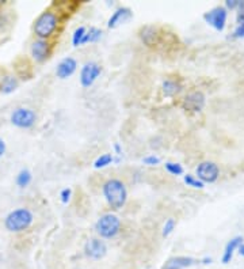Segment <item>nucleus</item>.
Instances as JSON below:
<instances>
[{
    "label": "nucleus",
    "mask_w": 244,
    "mask_h": 269,
    "mask_svg": "<svg viewBox=\"0 0 244 269\" xmlns=\"http://www.w3.org/2000/svg\"><path fill=\"white\" fill-rule=\"evenodd\" d=\"M71 196H72V191H71L69 188H65V189H62L61 193H60V197H61V201L64 204H68V203H69Z\"/></svg>",
    "instance_id": "bb28decb"
},
{
    "label": "nucleus",
    "mask_w": 244,
    "mask_h": 269,
    "mask_svg": "<svg viewBox=\"0 0 244 269\" xmlns=\"http://www.w3.org/2000/svg\"><path fill=\"white\" fill-rule=\"evenodd\" d=\"M78 68V63L74 57H65L62 58L61 62L57 64L56 68V75L60 79H68L69 76L75 74V71Z\"/></svg>",
    "instance_id": "f8f14e48"
},
{
    "label": "nucleus",
    "mask_w": 244,
    "mask_h": 269,
    "mask_svg": "<svg viewBox=\"0 0 244 269\" xmlns=\"http://www.w3.org/2000/svg\"><path fill=\"white\" fill-rule=\"evenodd\" d=\"M31 181H33V174H31L29 169H22L18 171L17 177H15V184L21 189H25V188L29 187Z\"/></svg>",
    "instance_id": "f3484780"
},
{
    "label": "nucleus",
    "mask_w": 244,
    "mask_h": 269,
    "mask_svg": "<svg viewBox=\"0 0 244 269\" xmlns=\"http://www.w3.org/2000/svg\"><path fill=\"white\" fill-rule=\"evenodd\" d=\"M237 23L244 25V2L239 3V13H237Z\"/></svg>",
    "instance_id": "c85d7f7f"
},
{
    "label": "nucleus",
    "mask_w": 244,
    "mask_h": 269,
    "mask_svg": "<svg viewBox=\"0 0 244 269\" xmlns=\"http://www.w3.org/2000/svg\"><path fill=\"white\" fill-rule=\"evenodd\" d=\"M183 181H185V184H186L187 187L195 188V189H202L203 188L202 181H199L198 178L195 177V175H191V174H186V175L183 177Z\"/></svg>",
    "instance_id": "4be33fe9"
},
{
    "label": "nucleus",
    "mask_w": 244,
    "mask_h": 269,
    "mask_svg": "<svg viewBox=\"0 0 244 269\" xmlns=\"http://www.w3.org/2000/svg\"><path fill=\"white\" fill-rule=\"evenodd\" d=\"M102 30L98 29V27H90V29L86 32V36H84L83 41H82V45L84 44H88V42H96L99 41L102 38Z\"/></svg>",
    "instance_id": "aec40b11"
},
{
    "label": "nucleus",
    "mask_w": 244,
    "mask_h": 269,
    "mask_svg": "<svg viewBox=\"0 0 244 269\" xmlns=\"http://www.w3.org/2000/svg\"><path fill=\"white\" fill-rule=\"evenodd\" d=\"M34 222L33 212L29 208L19 207L10 211L5 218V227L7 231L18 234L29 230Z\"/></svg>",
    "instance_id": "f257e3e1"
},
{
    "label": "nucleus",
    "mask_w": 244,
    "mask_h": 269,
    "mask_svg": "<svg viewBox=\"0 0 244 269\" xmlns=\"http://www.w3.org/2000/svg\"><path fill=\"white\" fill-rule=\"evenodd\" d=\"M243 242V238L241 236H236V238H232L229 242L227 244L225 249H224L223 253V262L224 264H228V262H231L232 257H233V253L237 248H239L240 245Z\"/></svg>",
    "instance_id": "dca6fc26"
},
{
    "label": "nucleus",
    "mask_w": 244,
    "mask_h": 269,
    "mask_svg": "<svg viewBox=\"0 0 244 269\" xmlns=\"http://www.w3.org/2000/svg\"><path fill=\"white\" fill-rule=\"evenodd\" d=\"M195 173H197V178L199 181H202L203 184H212L217 181L220 175V169L215 162H202L197 166Z\"/></svg>",
    "instance_id": "423d86ee"
},
{
    "label": "nucleus",
    "mask_w": 244,
    "mask_h": 269,
    "mask_svg": "<svg viewBox=\"0 0 244 269\" xmlns=\"http://www.w3.org/2000/svg\"><path fill=\"white\" fill-rule=\"evenodd\" d=\"M179 92H181V84L178 82L168 79V80L163 83V94L166 97H174Z\"/></svg>",
    "instance_id": "a211bd4d"
},
{
    "label": "nucleus",
    "mask_w": 244,
    "mask_h": 269,
    "mask_svg": "<svg viewBox=\"0 0 244 269\" xmlns=\"http://www.w3.org/2000/svg\"><path fill=\"white\" fill-rule=\"evenodd\" d=\"M114 148H116L117 151V155H121V154H122V150H121L120 144H114Z\"/></svg>",
    "instance_id": "473e14b6"
},
{
    "label": "nucleus",
    "mask_w": 244,
    "mask_h": 269,
    "mask_svg": "<svg viewBox=\"0 0 244 269\" xmlns=\"http://www.w3.org/2000/svg\"><path fill=\"white\" fill-rule=\"evenodd\" d=\"M211 261L212 258H205V260H203V264H211Z\"/></svg>",
    "instance_id": "f704fd0d"
},
{
    "label": "nucleus",
    "mask_w": 244,
    "mask_h": 269,
    "mask_svg": "<svg viewBox=\"0 0 244 269\" xmlns=\"http://www.w3.org/2000/svg\"><path fill=\"white\" fill-rule=\"evenodd\" d=\"M6 151H7V144H6V141L0 137V158H3Z\"/></svg>",
    "instance_id": "2f4dec72"
},
{
    "label": "nucleus",
    "mask_w": 244,
    "mask_h": 269,
    "mask_svg": "<svg viewBox=\"0 0 244 269\" xmlns=\"http://www.w3.org/2000/svg\"><path fill=\"white\" fill-rule=\"evenodd\" d=\"M166 170L172 175H182L183 174V167L182 165L179 163H175V162H167L166 163Z\"/></svg>",
    "instance_id": "b1692460"
},
{
    "label": "nucleus",
    "mask_w": 244,
    "mask_h": 269,
    "mask_svg": "<svg viewBox=\"0 0 244 269\" xmlns=\"http://www.w3.org/2000/svg\"><path fill=\"white\" fill-rule=\"evenodd\" d=\"M10 121L17 128L30 129L37 123V113L30 108H17L10 114Z\"/></svg>",
    "instance_id": "39448f33"
},
{
    "label": "nucleus",
    "mask_w": 244,
    "mask_h": 269,
    "mask_svg": "<svg viewBox=\"0 0 244 269\" xmlns=\"http://www.w3.org/2000/svg\"><path fill=\"white\" fill-rule=\"evenodd\" d=\"M132 11L128 7H120V9H117L113 15L109 18L108 22V27L109 29H116L117 26L121 25V23H125L126 21H129L130 18H132Z\"/></svg>",
    "instance_id": "ddd939ff"
},
{
    "label": "nucleus",
    "mask_w": 244,
    "mask_h": 269,
    "mask_svg": "<svg viewBox=\"0 0 244 269\" xmlns=\"http://www.w3.org/2000/svg\"><path fill=\"white\" fill-rule=\"evenodd\" d=\"M239 253L244 257V245H240L239 246Z\"/></svg>",
    "instance_id": "72a5a7b5"
},
{
    "label": "nucleus",
    "mask_w": 244,
    "mask_h": 269,
    "mask_svg": "<svg viewBox=\"0 0 244 269\" xmlns=\"http://www.w3.org/2000/svg\"><path fill=\"white\" fill-rule=\"evenodd\" d=\"M174 230H175V220L172 219V218H170V219L166 220V223L163 226V231H161V234H163V236H168L171 232L174 231Z\"/></svg>",
    "instance_id": "393cba45"
},
{
    "label": "nucleus",
    "mask_w": 244,
    "mask_h": 269,
    "mask_svg": "<svg viewBox=\"0 0 244 269\" xmlns=\"http://www.w3.org/2000/svg\"><path fill=\"white\" fill-rule=\"evenodd\" d=\"M10 23L9 15L5 13V11H0V30L6 29V26Z\"/></svg>",
    "instance_id": "cd10ccee"
},
{
    "label": "nucleus",
    "mask_w": 244,
    "mask_h": 269,
    "mask_svg": "<svg viewBox=\"0 0 244 269\" xmlns=\"http://www.w3.org/2000/svg\"><path fill=\"white\" fill-rule=\"evenodd\" d=\"M18 87H19V79L15 75L6 74L0 78V94L10 96L14 92H17Z\"/></svg>",
    "instance_id": "4468645a"
},
{
    "label": "nucleus",
    "mask_w": 244,
    "mask_h": 269,
    "mask_svg": "<svg viewBox=\"0 0 244 269\" xmlns=\"http://www.w3.org/2000/svg\"><path fill=\"white\" fill-rule=\"evenodd\" d=\"M102 192H103V196L108 204L113 210H121L126 204V200H128V191H126V187L125 184L117 178H112V180H108L106 183L103 184L102 187Z\"/></svg>",
    "instance_id": "f03ea898"
},
{
    "label": "nucleus",
    "mask_w": 244,
    "mask_h": 269,
    "mask_svg": "<svg viewBox=\"0 0 244 269\" xmlns=\"http://www.w3.org/2000/svg\"><path fill=\"white\" fill-rule=\"evenodd\" d=\"M195 264L194 258L186 256L172 257L170 260L166 261V264L163 265V269H185L189 268L191 265Z\"/></svg>",
    "instance_id": "2eb2a0df"
},
{
    "label": "nucleus",
    "mask_w": 244,
    "mask_h": 269,
    "mask_svg": "<svg viewBox=\"0 0 244 269\" xmlns=\"http://www.w3.org/2000/svg\"><path fill=\"white\" fill-rule=\"evenodd\" d=\"M57 14L50 11V10H46V11L40 14L37 19L34 21L33 33L40 40H48L53 36V33L57 29Z\"/></svg>",
    "instance_id": "7ed1b4c3"
},
{
    "label": "nucleus",
    "mask_w": 244,
    "mask_h": 269,
    "mask_svg": "<svg viewBox=\"0 0 244 269\" xmlns=\"http://www.w3.org/2000/svg\"><path fill=\"white\" fill-rule=\"evenodd\" d=\"M95 230L98 235H100L102 238H106V240L114 238L121 230L120 218L114 214H104L96 222Z\"/></svg>",
    "instance_id": "20e7f679"
},
{
    "label": "nucleus",
    "mask_w": 244,
    "mask_h": 269,
    "mask_svg": "<svg viewBox=\"0 0 244 269\" xmlns=\"http://www.w3.org/2000/svg\"><path fill=\"white\" fill-rule=\"evenodd\" d=\"M113 162H114V158H113L112 154H103L94 162V167L95 169H103L106 166L112 165Z\"/></svg>",
    "instance_id": "412c9836"
},
{
    "label": "nucleus",
    "mask_w": 244,
    "mask_h": 269,
    "mask_svg": "<svg viewBox=\"0 0 244 269\" xmlns=\"http://www.w3.org/2000/svg\"><path fill=\"white\" fill-rule=\"evenodd\" d=\"M84 253L92 260H100L106 256L108 246L104 244V241L99 240V238H91L84 245Z\"/></svg>",
    "instance_id": "9d476101"
},
{
    "label": "nucleus",
    "mask_w": 244,
    "mask_h": 269,
    "mask_svg": "<svg viewBox=\"0 0 244 269\" xmlns=\"http://www.w3.org/2000/svg\"><path fill=\"white\" fill-rule=\"evenodd\" d=\"M102 72V68H100L99 64H96L94 62L86 63L83 67H82V71H80V83L83 87H90L94 84L98 76Z\"/></svg>",
    "instance_id": "1a4fd4ad"
},
{
    "label": "nucleus",
    "mask_w": 244,
    "mask_h": 269,
    "mask_svg": "<svg viewBox=\"0 0 244 269\" xmlns=\"http://www.w3.org/2000/svg\"><path fill=\"white\" fill-rule=\"evenodd\" d=\"M236 38H244V25H239L236 27L235 33H233Z\"/></svg>",
    "instance_id": "c756f323"
},
{
    "label": "nucleus",
    "mask_w": 244,
    "mask_h": 269,
    "mask_svg": "<svg viewBox=\"0 0 244 269\" xmlns=\"http://www.w3.org/2000/svg\"><path fill=\"white\" fill-rule=\"evenodd\" d=\"M52 52V46L48 42V40H40L36 38L30 44V56L36 63H44L48 60Z\"/></svg>",
    "instance_id": "6e6552de"
},
{
    "label": "nucleus",
    "mask_w": 244,
    "mask_h": 269,
    "mask_svg": "<svg viewBox=\"0 0 244 269\" xmlns=\"http://www.w3.org/2000/svg\"><path fill=\"white\" fill-rule=\"evenodd\" d=\"M86 32H87V29L84 26H80V27L75 30L74 36H72V44H74V46L82 45V41H83L84 36H86Z\"/></svg>",
    "instance_id": "5701e85b"
},
{
    "label": "nucleus",
    "mask_w": 244,
    "mask_h": 269,
    "mask_svg": "<svg viewBox=\"0 0 244 269\" xmlns=\"http://www.w3.org/2000/svg\"><path fill=\"white\" fill-rule=\"evenodd\" d=\"M155 38H156V30L153 29L152 26H145L144 29L141 30V40L145 45H153Z\"/></svg>",
    "instance_id": "6ab92c4d"
},
{
    "label": "nucleus",
    "mask_w": 244,
    "mask_h": 269,
    "mask_svg": "<svg viewBox=\"0 0 244 269\" xmlns=\"http://www.w3.org/2000/svg\"><path fill=\"white\" fill-rule=\"evenodd\" d=\"M239 0H227V3H225V6H227V9H237L239 7Z\"/></svg>",
    "instance_id": "7c9ffc66"
},
{
    "label": "nucleus",
    "mask_w": 244,
    "mask_h": 269,
    "mask_svg": "<svg viewBox=\"0 0 244 269\" xmlns=\"http://www.w3.org/2000/svg\"><path fill=\"white\" fill-rule=\"evenodd\" d=\"M227 9L225 7H215V9H212L211 11H207L203 15V19L206 21V23L212 26V27H215L216 30H219V32H223L225 29V23H227Z\"/></svg>",
    "instance_id": "0eeeda50"
},
{
    "label": "nucleus",
    "mask_w": 244,
    "mask_h": 269,
    "mask_svg": "<svg viewBox=\"0 0 244 269\" xmlns=\"http://www.w3.org/2000/svg\"><path fill=\"white\" fill-rule=\"evenodd\" d=\"M143 163L147 166H156L160 163V158L156 155H148V157L143 158Z\"/></svg>",
    "instance_id": "a878e982"
},
{
    "label": "nucleus",
    "mask_w": 244,
    "mask_h": 269,
    "mask_svg": "<svg viewBox=\"0 0 244 269\" xmlns=\"http://www.w3.org/2000/svg\"><path fill=\"white\" fill-rule=\"evenodd\" d=\"M0 78H2V74H0Z\"/></svg>",
    "instance_id": "c9c22d12"
},
{
    "label": "nucleus",
    "mask_w": 244,
    "mask_h": 269,
    "mask_svg": "<svg viewBox=\"0 0 244 269\" xmlns=\"http://www.w3.org/2000/svg\"><path fill=\"white\" fill-rule=\"evenodd\" d=\"M182 106L189 112H201L205 106V96L201 92L190 93L185 97Z\"/></svg>",
    "instance_id": "9b49d317"
}]
</instances>
